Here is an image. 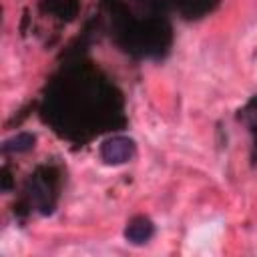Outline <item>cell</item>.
Here are the masks:
<instances>
[{"label":"cell","mask_w":257,"mask_h":257,"mask_svg":"<svg viewBox=\"0 0 257 257\" xmlns=\"http://www.w3.org/2000/svg\"><path fill=\"white\" fill-rule=\"evenodd\" d=\"M98 153H100V159L106 165H124V163H128V161L135 159V155H137V143L131 137L116 135V137H110V139L102 141Z\"/></svg>","instance_id":"cell-1"},{"label":"cell","mask_w":257,"mask_h":257,"mask_svg":"<svg viewBox=\"0 0 257 257\" xmlns=\"http://www.w3.org/2000/svg\"><path fill=\"white\" fill-rule=\"evenodd\" d=\"M153 233H155L153 221H151L149 217H143V215L133 217V219L126 223V227H124V239H126L128 243H133V245H143V243H147V241L153 237Z\"/></svg>","instance_id":"cell-2"},{"label":"cell","mask_w":257,"mask_h":257,"mask_svg":"<svg viewBox=\"0 0 257 257\" xmlns=\"http://www.w3.org/2000/svg\"><path fill=\"white\" fill-rule=\"evenodd\" d=\"M34 143H36V137L30 135V133H18L10 139L4 141L2 145V151L4 153H10V155H18V153H28L34 149Z\"/></svg>","instance_id":"cell-3"}]
</instances>
